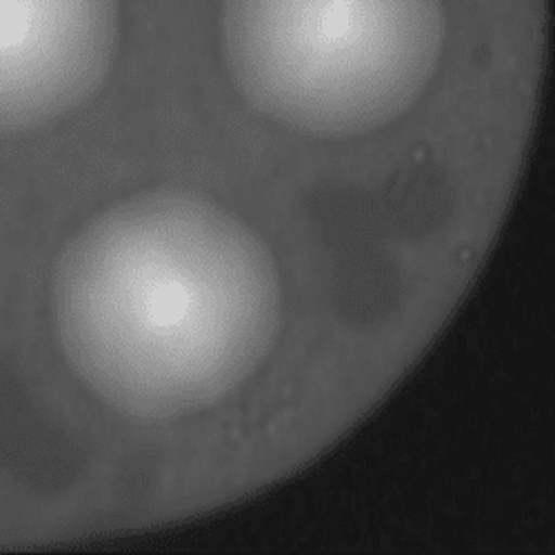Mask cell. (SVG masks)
Segmentation results:
<instances>
[{
    "label": "cell",
    "mask_w": 555,
    "mask_h": 555,
    "mask_svg": "<svg viewBox=\"0 0 555 555\" xmlns=\"http://www.w3.org/2000/svg\"><path fill=\"white\" fill-rule=\"evenodd\" d=\"M269 245L224 205L152 190L89 218L61 249L50 315L74 380L112 413L173 423L243 391L283 330Z\"/></svg>",
    "instance_id": "cell-1"
},
{
    "label": "cell",
    "mask_w": 555,
    "mask_h": 555,
    "mask_svg": "<svg viewBox=\"0 0 555 555\" xmlns=\"http://www.w3.org/2000/svg\"><path fill=\"white\" fill-rule=\"evenodd\" d=\"M227 69L267 122L353 141L402 120L444 59V0H222Z\"/></svg>",
    "instance_id": "cell-2"
},
{
    "label": "cell",
    "mask_w": 555,
    "mask_h": 555,
    "mask_svg": "<svg viewBox=\"0 0 555 555\" xmlns=\"http://www.w3.org/2000/svg\"><path fill=\"white\" fill-rule=\"evenodd\" d=\"M118 0H0V133L59 122L105 85Z\"/></svg>",
    "instance_id": "cell-3"
}]
</instances>
